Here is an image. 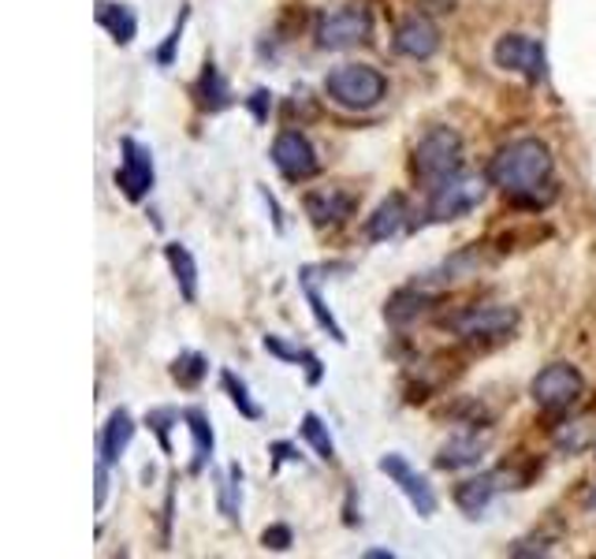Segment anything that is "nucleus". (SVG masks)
I'll return each instance as SVG.
<instances>
[{
    "mask_svg": "<svg viewBox=\"0 0 596 559\" xmlns=\"http://www.w3.org/2000/svg\"><path fill=\"white\" fill-rule=\"evenodd\" d=\"M380 474L388 477V482L395 485L399 493L407 496V504L414 507V515L418 518H433L436 515V493H433V485H429V477L425 474H418L414 466L407 463V455H399V452H388V455H380Z\"/></svg>",
    "mask_w": 596,
    "mask_h": 559,
    "instance_id": "11",
    "label": "nucleus"
},
{
    "mask_svg": "<svg viewBox=\"0 0 596 559\" xmlns=\"http://www.w3.org/2000/svg\"><path fill=\"white\" fill-rule=\"evenodd\" d=\"M582 504H585V511H596V485H593L589 493H585V500H582Z\"/></svg>",
    "mask_w": 596,
    "mask_h": 559,
    "instance_id": "38",
    "label": "nucleus"
},
{
    "mask_svg": "<svg viewBox=\"0 0 596 559\" xmlns=\"http://www.w3.org/2000/svg\"><path fill=\"white\" fill-rule=\"evenodd\" d=\"M220 384H224V392H228V400L235 411L243 414L246 422H261L265 418V406L254 400L250 389H246V381L239 377V373H232V370H220Z\"/></svg>",
    "mask_w": 596,
    "mask_h": 559,
    "instance_id": "27",
    "label": "nucleus"
},
{
    "mask_svg": "<svg viewBox=\"0 0 596 559\" xmlns=\"http://www.w3.org/2000/svg\"><path fill=\"white\" fill-rule=\"evenodd\" d=\"M153 183H157V168H153V149L142 146L138 138L123 135L120 138V168H116V187L127 201H146Z\"/></svg>",
    "mask_w": 596,
    "mask_h": 559,
    "instance_id": "9",
    "label": "nucleus"
},
{
    "mask_svg": "<svg viewBox=\"0 0 596 559\" xmlns=\"http://www.w3.org/2000/svg\"><path fill=\"white\" fill-rule=\"evenodd\" d=\"M410 220V206H407V195H388L380 206L366 217V239L369 242H388L395 239L399 231L407 228Z\"/></svg>",
    "mask_w": 596,
    "mask_h": 559,
    "instance_id": "19",
    "label": "nucleus"
},
{
    "mask_svg": "<svg viewBox=\"0 0 596 559\" xmlns=\"http://www.w3.org/2000/svg\"><path fill=\"white\" fill-rule=\"evenodd\" d=\"M94 19H97V27L109 30V38L116 45H131V42H135L138 15H135V8H131V4H116V0H97Z\"/></svg>",
    "mask_w": 596,
    "mask_h": 559,
    "instance_id": "21",
    "label": "nucleus"
},
{
    "mask_svg": "<svg viewBox=\"0 0 596 559\" xmlns=\"http://www.w3.org/2000/svg\"><path fill=\"white\" fill-rule=\"evenodd\" d=\"M410 168H414V176L421 183H429V187L444 183L448 176H459L462 172V135L455 127H444V124L429 127L425 135L418 138Z\"/></svg>",
    "mask_w": 596,
    "mask_h": 559,
    "instance_id": "3",
    "label": "nucleus"
},
{
    "mask_svg": "<svg viewBox=\"0 0 596 559\" xmlns=\"http://www.w3.org/2000/svg\"><path fill=\"white\" fill-rule=\"evenodd\" d=\"M298 436H302L306 444L314 447V455L321 463H336V441H332V433H328V425L321 414H302V425H298Z\"/></svg>",
    "mask_w": 596,
    "mask_h": 559,
    "instance_id": "26",
    "label": "nucleus"
},
{
    "mask_svg": "<svg viewBox=\"0 0 596 559\" xmlns=\"http://www.w3.org/2000/svg\"><path fill=\"white\" fill-rule=\"evenodd\" d=\"M489 444H492V436L477 433V429L451 436L436 455V470H470V466H477L481 459H485Z\"/></svg>",
    "mask_w": 596,
    "mask_h": 559,
    "instance_id": "16",
    "label": "nucleus"
},
{
    "mask_svg": "<svg viewBox=\"0 0 596 559\" xmlns=\"http://www.w3.org/2000/svg\"><path fill=\"white\" fill-rule=\"evenodd\" d=\"M530 395H533V403H537L541 411L563 414V411H571V406L585 395V377H582L578 365L552 362V365H544L537 377L530 381Z\"/></svg>",
    "mask_w": 596,
    "mask_h": 559,
    "instance_id": "6",
    "label": "nucleus"
},
{
    "mask_svg": "<svg viewBox=\"0 0 596 559\" xmlns=\"http://www.w3.org/2000/svg\"><path fill=\"white\" fill-rule=\"evenodd\" d=\"M183 422H187V433H191V474H202L205 466L213 463V452H217V433H213V422L202 406H187L183 411Z\"/></svg>",
    "mask_w": 596,
    "mask_h": 559,
    "instance_id": "20",
    "label": "nucleus"
},
{
    "mask_svg": "<svg viewBox=\"0 0 596 559\" xmlns=\"http://www.w3.org/2000/svg\"><path fill=\"white\" fill-rule=\"evenodd\" d=\"M109 466L112 463H105V459H101V455H97V459H94V511L101 515V511H105V504H109Z\"/></svg>",
    "mask_w": 596,
    "mask_h": 559,
    "instance_id": "32",
    "label": "nucleus"
},
{
    "mask_svg": "<svg viewBox=\"0 0 596 559\" xmlns=\"http://www.w3.org/2000/svg\"><path fill=\"white\" fill-rule=\"evenodd\" d=\"M269 157H273L276 172H280L284 179H291V183L314 179L317 172H321V157H317V146L302 135V131H295V127L280 131V135L273 138Z\"/></svg>",
    "mask_w": 596,
    "mask_h": 559,
    "instance_id": "12",
    "label": "nucleus"
},
{
    "mask_svg": "<svg viewBox=\"0 0 596 559\" xmlns=\"http://www.w3.org/2000/svg\"><path fill=\"white\" fill-rule=\"evenodd\" d=\"M522 482H526V477H522V474L507 470V466H500V470H485V474L470 477V482L455 485L451 500H455V507H459V511L466 515V518H481V515L489 511V504L496 500L500 493L522 489Z\"/></svg>",
    "mask_w": 596,
    "mask_h": 559,
    "instance_id": "10",
    "label": "nucleus"
},
{
    "mask_svg": "<svg viewBox=\"0 0 596 559\" xmlns=\"http://www.w3.org/2000/svg\"><path fill=\"white\" fill-rule=\"evenodd\" d=\"M176 422H183V411H176V406H153V411L146 414L150 433L157 436L164 455H172V425Z\"/></svg>",
    "mask_w": 596,
    "mask_h": 559,
    "instance_id": "29",
    "label": "nucleus"
},
{
    "mask_svg": "<svg viewBox=\"0 0 596 559\" xmlns=\"http://www.w3.org/2000/svg\"><path fill=\"white\" fill-rule=\"evenodd\" d=\"M325 94L347 112H373L388 97V75L373 64H339L328 71Z\"/></svg>",
    "mask_w": 596,
    "mask_h": 559,
    "instance_id": "2",
    "label": "nucleus"
},
{
    "mask_svg": "<svg viewBox=\"0 0 596 559\" xmlns=\"http://www.w3.org/2000/svg\"><path fill=\"white\" fill-rule=\"evenodd\" d=\"M492 64H496L500 71H511V75H522L526 83H541L548 60H544L541 38L511 30V34H503L500 42L492 45Z\"/></svg>",
    "mask_w": 596,
    "mask_h": 559,
    "instance_id": "8",
    "label": "nucleus"
},
{
    "mask_svg": "<svg viewBox=\"0 0 596 559\" xmlns=\"http://www.w3.org/2000/svg\"><path fill=\"white\" fill-rule=\"evenodd\" d=\"M261 545L269 548V552H287V548L295 545V530H291V526H284V522H276V526H269V530L261 534Z\"/></svg>",
    "mask_w": 596,
    "mask_h": 559,
    "instance_id": "33",
    "label": "nucleus"
},
{
    "mask_svg": "<svg viewBox=\"0 0 596 559\" xmlns=\"http://www.w3.org/2000/svg\"><path fill=\"white\" fill-rule=\"evenodd\" d=\"M302 209H306V217H310L314 224H347L354 217V209H358V198L351 195V190H343V187H317L310 190V195L302 198Z\"/></svg>",
    "mask_w": 596,
    "mask_h": 559,
    "instance_id": "15",
    "label": "nucleus"
},
{
    "mask_svg": "<svg viewBox=\"0 0 596 559\" xmlns=\"http://www.w3.org/2000/svg\"><path fill=\"white\" fill-rule=\"evenodd\" d=\"M518 310L515 307H500V302H485V307H466L448 318V329L459 335V340L470 343H489V340H511L518 329Z\"/></svg>",
    "mask_w": 596,
    "mask_h": 559,
    "instance_id": "5",
    "label": "nucleus"
},
{
    "mask_svg": "<svg viewBox=\"0 0 596 559\" xmlns=\"http://www.w3.org/2000/svg\"><path fill=\"white\" fill-rule=\"evenodd\" d=\"M440 302V288H433L429 280H414V283H407V288H399L392 299H388V307H384V321L388 324H414L418 318H425L429 310H433Z\"/></svg>",
    "mask_w": 596,
    "mask_h": 559,
    "instance_id": "14",
    "label": "nucleus"
},
{
    "mask_svg": "<svg viewBox=\"0 0 596 559\" xmlns=\"http://www.w3.org/2000/svg\"><path fill=\"white\" fill-rule=\"evenodd\" d=\"M243 482H246L243 466L232 463L228 474H224V482L217 485V507H220V515L228 518L232 526L243 522Z\"/></svg>",
    "mask_w": 596,
    "mask_h": 559,
    "instance_id": "25",
    "label": "nucleus"
},
{
    "mask_svg": "<svg viewBox=\"0 0 596 559\" xmlns=\"http://www.w3.org/2000/svg\"><path fill=\"white\" fill-rule=\"evenodd\" d=\"M258 195H261V201H265V209H269V220H273V228L280 231L284 236V209H280V201H276V195L269 187H258Z\"/></svg>",
    "mask_w": 596,
    "mask_h": 559,
    "instance_id": "35",
    "label": "nucleus"
},
{
    "mask_svg": "<svg viewBox=\"0 0 596 559\" xmlns=\"http://www.w3.org/2000/svg\"><path fill=\"white\" fill-rule=\"evenodd\" d=\"M261 348L273 354V359H280V362H295V365H302L306 370V384H310V389H317V384L325 381V362L317 359L314 351H306V348H295V343H287L284 335H265L261 340Z\"/></svg>",
    "mask_w": 596,
    "mask_h": 559,
    "instance_id": "22",
    "label": "nucleus"
},
{
    "mask_svg": "<svg viewBox=\"0 0 596 559\" xmlns=\"http://www.w3.org/2000/svg\"><path fill=\"white\" fill-rule=\"evenodd\" d=\"M552 172H556V157H552L544 138H511L507 146L496 149V157L489 161V183L500 187L507 198L526 201V206H541L537 190L552 187Z\"/></svg>",
    "mask_w": 596,
    "mask_h": 559,
    "instance_id": "1",
    "label": "nucleus"
},
{
    "mask_svg": "<svg viewBox=\"0 0 596 559\" xmlns=\"http://www.w3.org/2000/svg\"><path fill=\"white\" fill-rule=\"evenodd\" d=\"M187 15H191V12H187V4H183L176 27L168 30V38H164L161 49H157V56H153V60H157V68H172V64H176V53H179V42H183V27H187Z\"/></svg>",
    "mask_w": 596,
    "mask_h": 559,
    "instance_id": "30",
    "label": "nucleus"
},
{
    "mask_svg": "<svg viewBox=\"0 0 596 559\" xmlns=\"http://www.w3.org/2000/svg\"><path fill=\"white\" fill-rule=\"evenodd\" d=\"M552 552V541H518L515 548H511V556H548Z\"/></svg>",
    "mask_w": 596,
    "mask_h": 559,
    "instance_id": "36",
    "label": "nucleus"
},
{
    "mask_svg": "<svg viewBox=\"0 0 596 559\" xmlns=\"http://www.w3.org/2000/svg\"><path fill=\"white\" fill-rule=\"evenodd\" d=\"M246 108H250L254 124H269V112H273V90H269V86H258L250 97H246Z\"/></svg>",
    "mask_w": 596,
    "mask_h": 559,
    "instance_id": "31",
    "label": "nucleus"
},
{
    "mask_svg": "<svg viewBox=\"0 0 596 559\" xmlns=\"http://www.w3.org/2000/svg\"><path fill=\"white\" fill-rule=\"evenodd\" d=\"M489 195V176H448L444 183L429 187V201H425V220L429 224H451L470 217L481 201Z\"/></svg>",
    "mask_w": 596,
    "mask_h": 559,
    "instance_id": "4",
    "label": "nucleus"
},
{
    "mask_svg": "<svg viewBox=\"0 0 596 559\" xmlns=\"http://www.w3.org/2000/svg\"><path fill=\"white\" fill-rule=\"evenodd\" d=\"M135 418H131V411L127 406H116V411L109 414V422L101 425V433H97V455L105 463L116 466L123 455H127V447L131 441H135Z\"/></svg>",
    "mask_w": 596,
    "mask_h": 559,
    "instance_id": "18",
    "label": "nucleus"
},
{
    "mask_svg": "<svg viewBox=\"0 0 596 559\" xmlns=\"http://www.w3.org/2000/svg\"><path fill=\"white\" fill-rule=\"evenodd\" d=\"M209 377V359L198 351H183L176 362H172V381L179 384V389H202V381Z\"/></svg>",
    "mask_w": 596,
    "mask_h": 559,
    "instance_id": "28",
    "label": "nucleus"
},
{
    "mask_svg": "<svg viewBox=\"0 0 596 559\" xmlns=\"http://www.w3.org/2000/svg\"><path fill=\"white\" fill-rule=\"evenodd\" d=\"M194 97H198V105L209 112V116H217V112H224L232 105V86H228V79H224V71L213 64H205L202 68V75H198V83H194Z\"/></svg>",
    "mask_w": 596,
    "mask_h": 559,
    "instance_id": "23",
    "label": "nucleus"
},
{
    "mask_svg": "<svg viewBox=\"0 0 596 559\" xmlns=\"http://www.w3.org/2000/svg\"><path fill=\"white\" fill-rule=\"evenodd\" d=\"M164 261H168L172 280H176L183 302H198V261H194L191 247H183V242H168V247H164Z\"/></svg>",
    "mask_w": 596,
    "mask_h": 559,
    "instance_id": "24",
    "label": "nucleus"
},
{
    "mask_svg": "<svg viewBox=\"0 0 596 559\" xmlns=\"http://www.w3.org/2000/svg\"><path fill=\"white\" fill-rule=\"evenodd\" d=\"M366 559H395L392 548H369V552H362Z\"/></svg>",
    "mask_w": 596,
    "mask_h": 559,
    "instance_id": "37",
    "label": "nucleus"
},
{
    "mask_svg": "<svg viewBox=\"0 0 596 559\" xmlns=\"http://www.w3.org/2000/svg\"><path fill=\"white\" fill-rule=\"evenodd\" d=\"M392 49L407 60H433L440 53V27L429 15H407L403 23L395 27Z\"/></svg>",
    "mask_w": 596,
    "mask_h": 559,
    "instance_id": "13",
    "label": "nucleus"
},
{
    "mask_svg": "<svg viewBox=\"0 0 596 559\" xmlns=\"http://www.w3.org/2000/svg\"><path fill=\"white\" fill-rule=\"evenodd\" d=\"M269 452H273V470H280L284 463H302V452H298V444L276 441Z\"/></svg>",
    "mask_w": 596,
    "mask_h": 559,
    "instance_id": "34",
    "label": "nucleus"
},
{
    "mask_svg": "<svg viewBox=\"0 0 596 559\" xmlns=\"http://www.w3.org/2000/svg\"><path fill=\"white\" fill-rule=\"evenodd\" d=\"M314 38L321 49H351L373 38V12L362 4H347L321 12L314 23Z\"/></svg>",
    "mask_w": 596,
    "mask_h": 559,
    "instance_id": "7",
    "label": "nucleus"
},
{
    "mask_svg": "<svg viewBox=\"0 0 596 559\" xmlns=\"http://www.w3.org/2000/svg\"><path fill=\"white\" fill-rule=\"evenodd\" d=\"M321 272H325V266H306V269H298V288H302V299H306V307H310V313H314L317 329L332 335L336 343H347L343 324L336 321V313L328 310V302H325L321 288H317V280H321Z\"/></svg>",
    "mask_w": 596,
    "mask_h": 559,
    "instance_id": "17",
    "label": "nucleus"
}]
</instances>
